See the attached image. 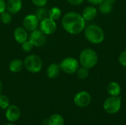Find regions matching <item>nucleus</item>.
I'll list each match as a JSON object with an SVG mask.
<instances>
[{"label": "nucleus", "mask_w": 126, "mask_h": 125, "mask_svg": "<svg viewBox=\"0 0 126 125\" xmlns=\"http://www.w3.org/2000/svg\"><path fill=\"white\" fill-rule=\"evenodd\" d=\"M86 22L82 15L75 11L66 13L61 20L63 29L73 35H79L84 31L86 27Z\"/></svg>", "instance_id": "1"}, {"label": "nucleus", "mask_w": 126, "mask_h": 125, "mask_svg": "<svg viewBox=\"0 0 126 125\" xmlns=\"http://www.w3.org/2000/svg\"><path fill=\"white\" fill-rule=\"evenodd\" d=\"M85 38L92 44H100L105 39L104 30L97 24H90L86 27L84 29Z\"/></svg>", "instance_id": "2"}, {"label": "nucleus", "mask_w": 126, "mask_h": 125, "mask_svg": "<svg viewBox=\"0 0 126 125\" xmlns=\"http://www.w3.org/2000/svg\"><path fill=\"white\" fill-rule=\"evenodd\" d=\"M98 55L92 49L86 48L79 55V63L89 69L94 68L98 63Z\"/></svg>", "instance_id": "3"}, {"label": "nucleus", "mask_w": 126, "mask_h": 125, "mask_svg": "<svg viewBox=\"0 0 126 125\" xmlns=\"http://www.w3.org/2000/svg\"><path fill=\"white\" fill-rule=\"evenodd\" d=\"M24 67L27 71L36 74L41 71L43 68V61L41 58L36 55H28L24 60Z\"/></svg>", "instance_id": "4"}, {"label": "nucleus", "mask_w": 126, "mask_h": 125, "mask_svg": "<svg viewBox=\"0 0 126 125\" xmlns=\"http://www.w3.org/2000/svg\"><path fill=\"white\" fill-rule=\"evenodd\" d=\"M122 102L120 97L110 96L106 98L103 102V109L109 114H115L121 108Z\"/></svg>", "instance_id": "5"}, {"label": "nucleus", "mask_w": 126, "mask_h": 125, "mask_svg": "<svg viewBox=\"0 0 126 125\" xmlns=\"http://www.w3.org/2000/svg\"><path fill=\"white\" fill-rule=\"evenodd\" d=\"M79 61L72 57L64 58L59 64L61 70L68 74H73L76 73L79 68Z\"/></svg>", "instance_id": "6"}, {"label": "nucleus", "mask_w": 126, "mask_h": 125, "mask_svg": "<svg viewBox=\"0 0 126 125\" xmlns=\"http://www.w3.org/2000/svg\"><path fill=\"white\" fill-rule=\"evenodd\" d=\"M28 40L32 43L34 47H41L47 42V35L39 29H37L30 32Z\"/></svg>", "instance_id": "7"}, {"label": "nucleus", "mask_w": 126, "mask_h": 125, "mask_svg": "<svg viewBox=\"0 0 126 125\" xmlns=\"http://www.w3.org/2000/svg\"><path fill=\"white\" fill-rule=\"evenodd\" d=\"M73 101L76 106L79 108H86L91 104L92 96L86 91H80L75 95Z\"/></svg>", "instance_id": "8"}, {"label": "nucleus", "mask_w": 126, "mask_h": 125, "mask_svg": "<svg viewBox=\"0 0 126 125\" xmlns=\"http://www.w3.org/2000/svg\"><path fill=\"white\" fill-rule=\"evenodd\" d=\"M39 29L43 32L46 35L53 34L57 29L56 21L49 18V17L41 20L39 23Z\"/></svg>", "instance_id": "9"}, {"label": "nucleus", "mask_w": 126, "mask_h": 125, "mask_svg": "<svg viewBox=\"0 0 126 125\" xmlns=\"http://www.w3.org/2000/svg\"><path fill=\"white\" fill-rule=\"evenodd\" d=\"M40 21L35 14H29L26 15L23 20V27L27 32H32L38 29Z\"/></svg>", "instance_id": "10"}, {"label": "nucleus", "mask_w": 126, "mask_h": 125, "mask_svg": "<svg viewBox=\"0 0 126 125\" xmlns=\"http://www.w3.org/2000/svg\"><path fill=\"white\" fill-rule=\"evenodd\" d=\"M5 117L9 122H17L21 117V111L19 108L15 105H9L6 108Z\"/></svg>", "instance_id": "11"}, {"label": "nucleus", "mask_w": 126, "mask_h": 125, "mask_svg": "<svg viewBox=\"0 0 126 125\" xmlns=\"http://www.w3.org/2000/svg\"><path fill=\"white\" fill-rule=\"evenodd\" d=\"M21 0H7L6 2V10L12 15L18 13L22 9Z\"/></svg>", "instance_id": "12"}, {"label": "nucleus", "mask_w": 126, "mask_h": 125, "mask_svg": "<svg viewBox=\"0 0 126 125\" xmlns=\"http://www.w3.org/2000/svg\"><path fill=\"white\" fill-rule=\"evenodd\" d=\"M97 13L98 10L94 5H89L83 10L81 15L86 21H91L96 18Z\"/></svg>", "instance_id": "13"}, {"label": "nucleus", "mask_w": 126, "mask_h": 125, "mask_svg": "<svg viewBox=\"0 0 126 125\" xmlns=\"http://www.w3.org/2000/svg\"><path fill=\"white\" fill-rule=\"evenodd\" d=\"M13 37H14L15 41L18 43L21 44L28 40L29 34H28V32L24 27H18L15 29L14 32H13Z\"/></svg>", "instance_id": "14"}, {"label": "nucleus", "mask_w": 126, "mask_h": 125, "mask_svg": "<svg viewBox=\"0 0 126 125\" xmlns=\"http://www.w3.org/2000/svg\"><path fill=\"white\" fill-rule=\"evenodd\" d=\"M61 71L59 64L52 63L49 64L47 69V75L49 79H55L60 74Z\"/></svg>", "instance_id": "15"}, {"label": "nucleus", "mask_w": 126, "mask_h": 125, "mask_svg": "<svg viewBox=\"0 0 126 125\" xmlns=\"http://www.w3.org/2000/svg\"><path fill=\"white\" fill-rule=\"evenodd\" d=\"M121 86L117 82H111L107 86V92L110 96L119 97L121 94Z\"/></svg>", "instance_id": "16"}, {"label": "nucleus", "mask_w": 126, "mask_h": 125, "mask_svg": "<svg viewBox=\"0 0 126 125\" xmlns=\"http://www.w3.org/2000/svg\"><path fill=\"white\" fill-rule=\"evenodd\" d=\"M9 70L13 73L20 72L24 68V61L19 58L13 59L9 63Z\"/></svg>", "instance_id": "17"}, {"label": "nucleus", "mask_w": 126, "mask_h": 125, "mask_svg": "<svg viewBox=\"0 0 126 125\" xmlns=\"http://www.w3.org/2000/svg\"><path fill=\"white\" fill-rule=\"evenodd\" d=\"M64 118L58 113L50 116L47 120V125H64Z\"/></svg>", "instance_id": "18"}, {"label": "nucleus", "mask_w": 126, "mask_h": 125, "mask_svg": "<svg viewBox=\"0 0 126 125\" xmlns=\"http://www.w3.org/2000/svg\"><path fill=\"white\" fill-rule=\"evenodd\" d=\"M113 5L112 4L106 1H103L98 6V10L104 15H108L112 12L113 10Z\"/></svg>", "instance_id": "19"}, {"label": "nucleus", "mask_w": 126, "mask_h": 125, "mask_svg": "<svg viewBox=\"0 0 126 125\" xmlns=\"http://www.w3.org/2000/svg\"><path fill=\"white\" fill-rule=\"evenodd\" d=\"M61 10L58 7H53L48 11V17L54 21H58L61 17Z\"/></svg>", "instance_id": "20"}, {"label": "nucleus", "mask_w": 126, "mask_h": 125, "mask_svg": "<svg viewBox=\"0 0 126 125\" xmlns=\"http://www.w3.org/2000/svg\"><path fill=\"white\" fill-rule=\"evenodd\" d=\"M77 77L80 80H86L89 76V69L87 68H85L83 66L79 67L78 71H76Z\"/></svg>", "instance_id": "21"}, {"label": "nucleus", "mask_w": 126, "mask_h": 125, "mask_svg": "<svg viewBox=\"0 0 126 125\" xmlns=\"http://www.w3.org/2000/svg\"><path fill=\"white\" fill-rule=\"evenodd\" d=\"M48 11H49V10H47L44 7H38L37 10L35 11V15L38 18V20L41 21V20H43V19L48 17Z\"/></svg>", "instance_id": "22"}, {"label": "nucleus", "mask_w": 126, "mask_h": 125, "mask_svg": "<svg viewBox=\"0 0 126 125\" xmlns=\"http://www.w3.org/2000/svg\"><path fill=\"white\" fill-rule=\"evenodd\" d=\"M12 14L9 13L7 10L1 13L0 14V21L4 24H9L12 21Z\"/></svg>", "instance_id": "23"}, {"label": "nucleus", "mask_w": 126, "mask_h": 125, "mask_svg": "<svg viewBox=\"0 0 126 125\" xmlns=\"http://www.w3.org/2000/svg\"><path fill=\"white\" fill-rule=\"evenodd\" d=\"M10 105V100L9 98L4 95V94H0V108L1 109H6L8 106Z\"/></svg>", "instance_id": "24"}, {"label": "nucleus", "mask_w": 126, "mask_h": 125, "mask_svg": "<svg viewBox=\"0 0 126 125\" xmlns=\"http://www.w3.org/2000/svg\"><path fill=\"white\" fill-rule=\"evenodd\" d=\"M21 49H22V50L24 51V52H31V51L32 50L33 47H34V46L32 44V43H31L29 40L26 41L25 42H24V43H21Z\"/></svg>", "instance_id": "25"}, {"label": "nucleus", "mask_w": 126, "mask_h": 125, "mask_svg": "<svg viewBox=\"0 0 126 125\" xmlns=\"http://www.w3.org/2000/svg\"><path fill=\"white\" fill-rule=\"evenodd\" d=\"M118 61L121 66L126 67V50L122 52L118 57Z\"/></svg>", "instance_id": "26"}, {"label": "nucleus", "mask_w": 126, "mask_h": 125, "mask_svg": "<svg viewBox=\"0 0 126 125\" xmlns=\"http://www.w3.org/2000/svg\"><path fill=\"white\" fill-rule=\"evenodd\" d=\"M30 1L37 7H45L47 4V1H48V0H30Z\"/></svg>", "instance_id": "27"}, {"label": "nucleus", "mask_w": 126, "mask_h": 125, "mask_svg": "<svg viewBox=\"0 0 126 125\" xmlns=\"http://www.w3.org/2000/svg\"><path fill=\"white\" fill-rule=\"evenodd\" d=\"M67 2L72 5H74V6H78V5H80L82 4L85 0H66Z\"/></svg>", "instance_id": "28"}, {"label": "nucleus", "mask_w": 126, "mask_h": 125, "mask_svg": "<svg viewBox=\"0 0 126 125\" xmlns=\"http://www.w3.org/2000/svg\"><path fill=\"white\" fill-rule=\"evenodd\" d=\"M6 10V1L4 0H0V14L4 12Z\"/></svg>", "instance_id": "29"}, {"label": "nucleus", "mask_w": 126, "mask_h": 125, "mask_svg": "<svg viewBox=\"0 0 126 125\" xmlns=\"http://www.w3.org/2000/svg\"><path fill=\"white\" fill-rule=\"evenodd\" d=\"M91 5H94V6H97L99 5L103 0H86Z\"/></svg>", "instance_id": "30"}, {"label": "nucleus", "mask_w": 126, "mask_h": 125, "mask_svg": "<svg viewBox=\"0 0 126 125\" xmlns=\"http://www.w3.org/2000/svg\"><path fill=\"white\" fill-rule=\"evenodd\" d=\"M104 1H108V2H109V3L112 4H114L116 2V0H104Z\"/></svg>", "instance_id": "31"}, {"label": "nucleus", "mask_w": 126, "mask_h": 125, "mask_svg": "<svg viewBox=\"0 0 126 125\" xmlns=\"http://www.w3.org/2000/svg\"><path fill=\"white\" fill-rule=\"evenodd\" d=\"M1 91H2V83H1V81L0 80V94H1Z\"/></svg>", "instance_id": "32"}, {"label": "nucleus", "mask_w": 126, "mask_h": 125, "mask_svg": "<svg viewBox=\"0 0 126 125\" xmlns=\"http://www.w3.org/2000/svg\"><path fill=\"white\" fill-rule=\"evenodd\" d=\"M15 125L14 124H13L12 122H10V123H7V124H5V125Z\"/></svg>", "instance_id": "33"}]
</instances>
